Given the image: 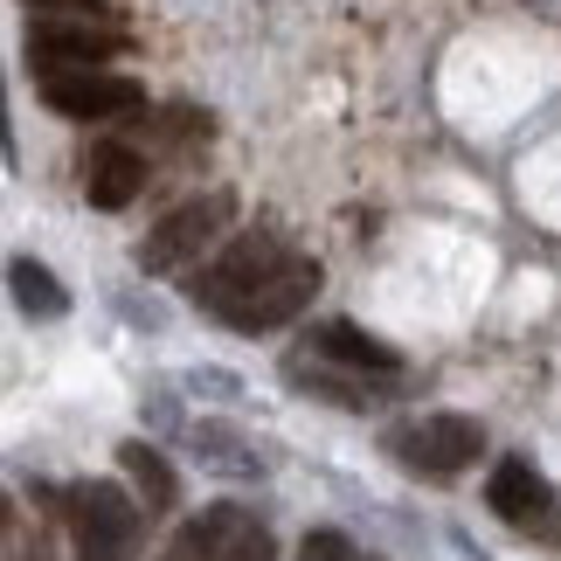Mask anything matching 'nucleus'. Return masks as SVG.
I'll return each mask as SVG.
<instances>
[{"label":"nucleus","instance_id":"obj_1","mask_svg":"<svg viewBox=\"0 0 561 561\" xmlns=\"http://www.w3.org/2000/svg\"><path fill=\"white\" fill-rule=\"evenodd\" d=\"M291 256H298V250L285 243V236H271V229H243V236H229V243L208 256V271L194 277V298H202L215 319H229L236 306H250V298L264 291L271 277L291 264Z\"/></svg>","mask_w":561,"mask_h":561},{"label":"nucleus","instance_id":"obj_2","mask_svg":"<svg viewBox=\"0 0 561 561\" xmlns=\"http://www.w3.org/2000/svg\"><path fill=\"white\" fill-rule=\"evenodd\" d=\"M236 222V194L229 187H208V194H187L181 208H167L153 236L139 243V271L146 277H167V271H181L194 264L202 250H222V229Z\"/></svg>","mask_w":561,"mask_h":561},{"label":"nucleus","instance_id":"obj_3","mask_svg":"<svg viewBox=\"0 0 561 561\" xmlns=\"http://www.w3.org/2000/svg\"><path fill=\"white\" fill-rule=\"evenodd\" d=\"M62 520H70L77 561H139V506H133V492H118L104 479H83V485H70V500H62Z\"/></svg>","mask_w":561,"mask_h":561},{"label":"nucleus","instance_id":"obj_4","mask_svg":"<svg viewBox=\"0 0 561 561\" xmlns=\"http://www.w3.org/2000/svg\"><path fill=\"white\" fill-rule=\"evenodd\" d=\"M133 42H125V28H112V21H91V14H49L28 28V62L42 77L49 70H104V62H118Z\"/></svg>","mask_w":561,"mask_h":561},{"label":"nucleus","instance_id":"obj_5","mask_svg":"<svg viewBox=\"0 0 561 561\" xmlns=\"http://www.w3.org/2000/svg\"><path fill=\"white\" fill-rule=\"evenodd\" d=\"M388 450L409 465V471H423V479H458L465 465H479V450H485V430L458 416V409H444V416H423V423H402L396 437H388Z\"/></svg>","mask_w":561,"mask_h":561},{"label":"nucleus","instance_id":"obj_6","mask_svg":"<svg viewBox=\"0 0 561 561\" xmlns=\"http://www.w3.org/2000/svg\"><path fill=\"white\" fill-rule=\"evenodd\" d=\"M42 104H49L56 118L104 125V118H133L146 104V83L139 77H104V70H49L42 77Z\"/></svg>","mask_w":561,"mask_h":561},{"label":"nucleus","instance_id":"obj_7","mask_svg":"<svg viewBox=\"0 0 561 561\" xmlns=\"http://www.w3.org/2000/svg\"><path fill=\"white\" fill-rule=\"evenodd\" d=\"M319 285H327V271H319L312 256H291V264L277 271L271 285L250 298V306H236V312L222 319V327H236V333H277L285 319H298V312L312 306V298H319Z\"/></svg>","mask_w":561,"mask_h":561},{"label":"nucleus","instance_id":"obj_8","mask_svg":"<svg viewBox=\"0 0 561 561\" xmlns=\"http://www.w3.org/2000/svg\"><path fill=\"white\" fill-rule=\"evenodd\" d=\"M77 181H83V194H91V208H125L146 187V160L125 139H98V146H83Z\"/></svg>","mask_w":561,"mask_h":561},{"label":"nucleus","instance_id":"obj_9","mask_svg":"<svg viewBox=\"0 0 561 561\" xmlns=\"http://www.w3.org/2000/svg\"><path fill=\"white\" fill-rule=\"evenodd\" d=\"M485 506L500 513L506 527H541L548 506H554V492H548V479L527 458H500V465H492V479H485Z\"/></svg>","mask_w":561,"mask_h":561},{"label":"nucleus","instance_id":"obj_10","mask_svg":"<svg viewBox=\"0 0 561 561\" xmlns=\"http://www.w3.org/2000/svg\"><path fill=\"white\" fill-rule=\"evenodd\" d=\"M312 354H327V360H340V368H354V375H402V354L388 347V340L360 333L354 319H319Z\"/></svg>","mask_w":561,"mask_h":561},{"label":"nucleus","instance_id":"obj_11","mask_svg":"<svg viewBox=\"0 0 561 561\" xmlns=\"http://www.w3.org/2000/svg\"><path fill=\"white\" fill-rule=\"evenodd\" d=\"M8 291H14V306L28 319H62V312H70V291H62L56 271H42L35 256H14V264H8Z\"/></svg>","mask_w":561,"mask_h":561},{"label":"nucleus","instance_id":"obj_12","mask_svg":"<svg viewBox=\"0 0 561 561\" xmlns=\"http://www.w3.org/2000/svg\"><path fill=\"white\" fill-rule=\"evenodd\" d=\"M118 465H125V479L139 485V500L153 506V513L174 506V492H181V485H174V465H167L153 444H118Z\"/></svg>","mask_w":561,"mask_h":561},{"label":"nucleus","instance_id":"obj_13","mask_svg":"<svg viewBox=\"0 0 561 561\" xmlns=\"http://www.w3.org/2000/svg\"><path fill=\"white\" fill-rule=\"evenodd\" d=\"M298 561H354V548H347V534H340V527H319V534H306Z\"/></svg>","mask_w":561,"mask_h":561},{"label":"nucleus","instance_id":"obj_14","mask_svg":"<svg viewBox=\"0 0 561 561\" xmlns=\"http://www.w3.org/2000/svg\"><path fill=\"white\" fill-rule=\"evenodd\" d=\"M28 8H42V14H77V8H91V0H28Z\"/></svg>","mask_w":561,"mask_h":561},{"label":"nucleus","instance_id":"obj_15","mask_svg":"<svg viewBox=\"0 0 561 561\" xmlns=\"http://www.w3.org/2000/svg\"><path fill=\"white\" fill-rule=\"evenodd\" d=\"M14 561H42V554H14Z\"/></svg>","mask_w":561,"mask_h":561}]
</instances>
